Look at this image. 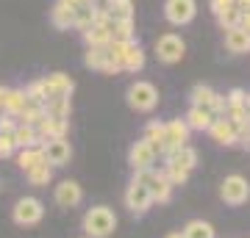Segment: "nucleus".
Returning <instances> with one entry per match:
<instances>
[{"label":"nucleus","mask_w":250,"mask_h":238,"mask_svg":"<svg viewBox=\"0 0 250 238\" xmlns=\"http://www.w3.org/2000/svg\"><path fill=\"white\" fill-rule=\"evenodd\" d=\"M81 230H83L86 238H108L117 230V213L108 205H95L83 213Z\"/></svg>","instance_id":"nucleus-1"},{"label":"nucleus","mask_w":250,"mask_h":238,"mask_svg":"<svg viewBox=\"0 0 250 238\" xmlns=\"http://www.w3.org/2000/svg\"><path fill=\"white\" fill-rule=\"evenodd\" d=\"M125 103L136 114H150L159 106V89L153 86L150 80H134L125 89Z\"/></svg>","instance_id":"nucleus-2"},{"label":"nucleus","mask_w":250,"mask_h":238,"mask_svg":"<svg viewBox=\"0 0 250 238\" xmlns=\"http://www.w3.org/2000/svg\"><path fill=\"white\" fill-rule=\"evenodd\" d=\"M134 177L139 180V183H145V188L150 191V200H153V205L159 202V205H167L172 200V188L175 185L167 180V175L161 172V169H145V172H134Z\"/></svg>","instance_id":"nucleus-3"},{"label":"nucleus","mask_w":250,"mask_h":238,"mask_svg":"<svg viewBox=\"0 0 250 238\" xmlns=\"http://www.w3.org/2000/svg\"><path fill=\"white\" fill-rule=\"evenodd\" d=\"M45 219V202L39 197H20L11 208V221L20 227H34Z\"/></svg>","instance_id":"nucleus-4"},{"label":"nucleus","mask_w":250,"mask_h":238,"mask_svg":"<svg viewBox=\"0 0 250 238\" xmlns=\"http://www.w3.org/2000/svg\"><path fill=\"white\" fill-rule=\"evenodd\" d=\"M153 53H156V58H159L161 64L172 67V64H178L181 58L187 55V42H184L178 34H161L159 39H156V44H153Z\"/></svg>","instance_id":"nucleus-5"},{"label":"nucleus","mask_w":250,"mask_h":238,"mask_svg":"<svg viewBox=\"0 0 250 238\" xmlns=\"http://www.w3.org/2000/svg\"><path fill=\"white\" fill-rule=\"evenodd\" d=\"M220 200H223L225 205H231V208L245 205L250 200V183H248V177L228 175L223 183H220Z\"/></svg>","instance_id":"nucleus-6"},{"label":"nucleus","mask_w":250,"mask_h":238,"mask_svg":"<svg viewBox=\"0 0 250 238\" xmlns=\"http://www.w3.org/2000/svg\"><path fill=\"white\" fill-rule=\"evenodd\" d=\"M197 17V0H164V19L175 28L189 25Z\"/></svg>","instance_id":"nucleus-7"},{"label":"nucleus","mask_w":250,"mask_h":238,"mask_svg":"<svg viewBox=\"0 0 250 238\" xmlns=\"http://www.w3.org/2000/svg\"><path fill=\"white\" fill-rule=\"evenodd\" d=\"M125 208L134 213V216H145V213L153 208V200H150V191L145 188V183H139L136 177H131V183L125 188Z\"/></svg>","instance_id":"nucleus-8"},{"label":"nucleus","mask_w":250,"mask_h":238,"mask_svg":"<svg viewBox=\"0 0 250 238\" xmlns=\"http://www.w3.org/2000/svg\"><path fill=\"white\" fill-rule=\"evenodd\" d=\"M189 128L184 119H170V122H164V150H161V158L164 155H170V152L181 150V147H187L189 144Z\"/></svg>","instance_id":"nucleus-9"},{"label":"nucleus","mask_w":250,"mask_h":238,"mask_svg":"<svg viewBox=\"0 0 250 238\" xmlns=\"http://www.w3.org/2000/svg\"><path fill=\"white\" fill-rule=\"evenodd\" d=\"M156 158H159V152L153 150L145 139L134 141V144H131V150H128V166L134 169V172L153 169V166H156Z\"/></svg>","instance_id":"nucleus-10"},{"label":"nucleus","mask_w":250,"mask_h":238,"mask_svg":"<svg viewBox=\"0 0 250 238\" xmlns=\"http://www.w3.org/2000/svg\"><path fill=\"white\" fill-rule=\"evenodd\" d=\"M81 39L86 47H106L111 42V19L106 14H98V22L89 25L86 31H81Z\"/></svg>","instance_id":"nucleus-11"},{"label":"nucleus","mask_w":250,"mask_h":238,"mask_svg":"<svg viewBox=\"0 0 250 238\" xmlns=\"http://www.w3.org/2000/svg\"><path fill=\"white\" fill-rule=\"evenodd\" d=\"M42 152H45V161L50 166H67L72 158V147L67 139H47L42 141Z\"/></svg>","instance_id":"nucleus-12"},{"label":"nucleus","mask_w":250,"mask_h":238,"mask_svg":"<svg viewBox=\"0 0 250 238\" xmlns=\"http://www.w3.org/2000/svg\"><path fill=\"white\" fill-rule=\"evenodd\" d=\"M53 200L59 208H78L83 202V188L78 180H62L53 188Z\"/></svg>","instance_id":"nucleus-13"},{"label":"nucleus","mask_w":250,"mask_h":238,"mask_svg":"<svg viewBox=\"0 0 250 238\" xmlns=\"http://www.w3.org/2000/svg\"><path fill=\"white\" fill-rule=\"evenodd\" d=\"M206 133H208L211 141H217L220 147H233V144H236V125H233L231 119H225V116H217Z\"/></svg>","instance_id":"nucleus-14"},{"label":"nucleus","mask_w":250,"mask_h":238,"mask_svg":"<svg viewBox=\"0 0 250 238\" xmlns=\"http://www.w3.org/2000/svg\"><path fill=\"white\" fill-rule=\"evenodd\" d=\"M75 6H72L70 0H56L53 9H50V22H53L59 31H70L75 25Z\"/></svg>","instance_id":"nucleus-15"},{"label":"nucleus","mask_w":250,"mask_h":238,"mask_svg":"<svg viewBox=\"0 0 250 238\" xmlns=\"http://www.w3.org/2000/svg\"><path fill=\"white\" fill-rule=\"evenodd\" d=\"M45 86H47V100L50 97H70L72 89H75V80L67 72H50L45 78Z\"/></svg>","instance_id":"nucleus-16"},{"label":"nucleus","mask_w":250,"mask_h":238,"mask_svg":"<svg viewBox=\"0 0 250 238\" xmlns=\"http://www.w3.org/2000/svg\"><path fill=\"white\" fill-rule=\"evenodd\" d=\"M36 133H39V139L42 141H47V139H67V133H70V119L45 116L42 122L36 125Z\"/></svg>","instance_id":"nucleus-17"},{"label":"nucleus","mask_w":250,"mask_h":238,"mask_svg":"<svg viewBox=\"0 0 250 238\" xmlns=\"http://www.w3.org/2000/svg\"><path fill=\"white\" fill-rule=\"evenodd\" d=\"M217 116L208 111V108H197V106H189L187 116H184V122H187L189 130H197V133H206L208 128H211V122H214Z\"/></svg>","instance_id":"nucleus-18"},{"label":"nucleus","mask_w":250,"mask_h":238,"mask_svg":"<svg viewBox=\"0 0 250 238\" xmlns=\"http://www.w3.org/2000/svg\"><path fill=\"white\" fill-rule=\"evenodd\" d=\"M225 50L233 53V55L250 53V34H248V31H242L239 25L228 28V31H225Z\"/></svg>","instance_id":"nucleus-19"},{"label":"nucleus","mask_w":250,"mask_h":238,"mask_svg":"<svg viewBox=\"0 0 250 238\" xmlns=\"http://www.w3.org/2000/svg\"><path fill=\"white\" fill-rule=\"evenodd\" d=\"M11 139H14V147H17V150H28V147H42V139H39V133H36L34 125L17 122V128H14V133H11Z\"/></svg>","instance_id":"nucleus-20"},{"label":"nucleus","mask_w":250,"mask_h":238,"mask_svg":"<svg viewBox=\"0 0 250 238\" xmlns=\"http://www.w3.org/2000/svg\"><path fill=\"white\" fill-rule=\"evenodd\" d=\"M145 64H147V53H145V47L139 42H131V47H128V53H125V64H123V72H131V75H136V72L145 70Z\"/></svg>","instance_id":"nucleus-21"},{"label":"nucleus","mask_w":250,"mask_h":238,"mask_svg":"<svg viewBox=\"0 0 250 238\" xmlns=\"http://www.w3.org/2000/svg\"><path fill=\"white\" fill-rule=\"evenodd\" d=\"M164 164H175V166L192 172V169L197 166V150L187 144V147H181V150L170 152V155H164Z\"/></svg>","instance_id":"nucleus-22"},{"label":"nucleus","mask_w":250,"mask_h":238,"mask_svg":"<svg viewBox=\"0 0 250 238\" xmlns=\"http://www.w3.org/2000/svg\"><path fill=\"white\" fill-rule=\"evenodd\" d=\"M83 67L108 75V53H106V47H86V53H83Z\"/></svg>","instance_id":"nucleus-23"},{"label":"nucleus","mask_w":250,"mask_h":238,"mask_svg":"<svg viewBox=\"0 0 250 238\" xmlns=\"http://www.w3.org/2000/svg\"><path fill=\"white\" fill-rule=\"evenodd\" d=\"M181 236L184 238H217V230L211 221L206 219H192L184 224V230H181Z\"/></svg>","instance_id":"nucleus-24"},{"label":"nucleus","mask_w":250,"mask_h":238,"mask_svg":"<svg viewBox=\"0 0 250 238\" xmlns=\"http://www.w3.org/2000/svg\"><path fill=\"white\" fill-rule=\"evenodd\" d=\"M217 92L208 83H195L192 86V92H189V106H197V108H208L211 103H214Z\"/></svg>","instance_id":"nucleus-25"},{"label":"nucleus","mask_w":250,"mask_h":238,"mask_svg":"<svg viewBox=\"0 0 250 238\" xmlns=\"http://www.w3.org/2000/svg\"><path fill=\"white\" fill-rule=\"evenodd\" d=\"M142 139L161 155V150H164V122H159V119L147 122V125H145V136H142Z\"/></svg>","instance_id":"nucleus-26"},{"label":"nucleus","mask_w":250,"mask_h":238,"mask_svg":"<svg viewBox=\"0 0 250 238\" xmlns=\"http://www.w3.org/2000/svg\"><path fill=\"white\" fill-rule=\"evenodd\" d=\"M36 164H45V152H42V147H28V150H17V166L22 169V172L34 169Z\"/></svg>","instance_id":"nucleus-27"},{"label":"nucleus","mask_w":250,"mask_h":238,"mask_svg":"<svg viewBox=\"0 0 250 238\" xmlns=\"http://www.w3.org/2000/svg\"><path fill=\"white\" fill-rule=\"evenodd\" d=\"M25 177H28V183L31 185H36V188H42V185H47L50 180H53V166L50 164H36L34 169H28L25 172Z\"/></svg>","instance_id":"nucleus-28"},{"label":"nucleus","mask_w":250,"mask_h":238,"mask_svg":"<svg viewBox=\"0 0 250 238\" xmlns=\"http://www.w3.org/2000/svg\"><path fill=\"white\" fill-rule=\"evenodd\" d=\"M70 111H72L70 97H50V100H45V114L47 116H56V119H70Z\"/></svg>","instance_id":"nucleus-29"},{"label":"nucleus","mask_w":250,"mask_h":238,"mask_svg":"<svg viewBox=\"0 0 250 238\" xmlns=\"http://www.w3.org/2000/svg\"><path fill=\"white\" fill-rule=\"evenodd\" d=\"M45 106H42V103H31V100H28V106L22 108V114L17 116V122H22V125H39L42 122V119H45Z\"/></svg>","instance_id":"nucleus-30"},{"label":"nucleus","mask_w":250,"mask_h":238,"mask_svg":"<svg viewBox=\"0 0 250 238\" xmlns=\"http://www.w3.org/2000/svg\"><path fill=\"white\" fill-rule=\"evenodd\" d=\"M111 39H120V42L136 39V25H134V19H111Z\"/></svg>","instance_id":"nucleus-31"},{"label":"nucleus","mask_w":250,"mask_h":238,"mask_svg":"<svg viewBox=\"0 0 250 238\" xmlns=\"http://www.w3.org/2000/svg\"><path fill=\"white\" fill-rule=\"evenodd\" d=\"M25 106H28V97H25V92H22V89H11V92H9V100H6V108H3L0 114L20 116Z\"/></svg>","instance_id":"nucleus-32"},{"label":"nucleus","mask_w":250,"mask_h":238,"mask_svg":"<svg viewBox=\"0 0 250 238\" xmlns=\"http://www.w3.org/2000/svg\"><path fill=\"white\" fill-rule=\"evenodd\" d=\"M108 19H134V0H114L108 9Z\"/></svg>","instance_id":"nucleus-33"},{"label":"nucleus","mask_w":250,"mask_h":238,"mask_svg":"<svg viewBox=\"0 0 250 238\" xmlns=\"http://www.w3.org/2000/svg\"><path fill=\"white\" fill-rule=\"evenodd\" d=\"M25 97L31 100V103H42L45 106V100H47V86H45V78H39V80H31L25 89Z\"/></svg>","instance_id":"nucleus-34"},{"label":"nucleus","mask_w":250,"mask_h":238,"mask_svg":"<svg viewBox=\"0 0 250 238\" xmlns=\"http://www.w3.org/2000/svg\"><path fill=\"white\" fill-rule=\"evenodd\" d=\"M239 17H242V11L236 9V6H228L225 11H220V14H217V25L223 28V31L236 28V25H239Z\"/></svg>","instance_id":"nucleus-35"},{"label":"nucleus","mask_w":250,"mask_h":238,"mask_svg":"<svg viewBox=\"0 0 250 238\" xmlns=\"http://www.w3.org/2000/svg\"><path fill=\"white\" fill-rule=\"evenodd\" d=\"M95 22H98V14H95V11L89 9V6H81L78 11H75V31H86V28L89 25H95Z\"/></svg>","instance_id":"nucleus-36"},{"label":"nucleus","mask_w":250,"mask_h":238,"mask_svg":"<svg viewBox=\"0 0 250 238\" xmlns=\"http://www.w3.org/2000/svg\"><path fill=\"white\" fill-rule=\"evenodd\" d=\"M164 175H167V180H170L172 185H184L189 180V175L192 172H187V169H181V166H175V164H164V169H161Z\"/></svg>","instance_id":"nucleus-37"},{"label":"nucleus","mask_w":250,"mask_h":238,"mask_svg":"<svg viewBox=\"0 0 250 238\" xmlns=\"http://www.w3.org/2000/svg\"><path fill=\"white\" fill-rule=\"evenodd\" d=\"M11 155H17V147H14L11 133H0V161L11 158Z\"/></svg>","instance_id":"nucleus-38"},{"label":"nucleus","mask_w":250,"mask_h":238,"mask_svg":"<svg viewBox=\"0 0 250 238\" xmlns=\"http://www.w3.org/2000/svg\"><path fill=\"white\" fill-rule=\"evenodd\" d=\"M245 100H248V92L245 89H231L228 94H225V106H245Z\"/></svg>","instance_id":"nucleus-39"},{"label":"nucleus","mask_w":250,"mask_h":238,"mask_svg":"<svg viewBox=\"0 0 250 238\" xmlns=\"http://www.w3.org/2000/svg\"><path fill=\"white\" fill-rule=\"evenodd\" d=\"M236 144L250 147V119L248 122H242V125H236Z\"/></svg>","instance_id":"nucleus-40"},{"label":"nucleus","mask_w":250,"mask_h":238,"mask_svg":"<svg viewBox=\"0 0 250 238\" xmlns=\"http://www.w3.org/2000/svg\"><path fill=\"white\" fill-rule=\"evenodd\" d=\"M14 128H17V116L0 114V133H14Z\"/></svg>","instance_id":"nucleus-41"},{"label":"nucleus","mask_w":250,"mask_h":238,"mask_svg":"<svg viewBox=\"0 0 250 238\" xmlns=\"http://www.w3.org/2000/svg\"><path fill=\"white\" fill-rule=\"evenodd\" d=\"M111 3H114V0H89V9L95 11V14H106V17H108Z\"/></svg>","instance_id":"nucleus-42"},{"label":"nucleus","mask_w":250,"mask_h":238,"mask_svg":"<svg viewBox=\"0 0 250 238\" xmlns=\"http://www.w3.org/2000/svg\"><path fill=\"white\" fill-rule=\"evenodd\" d=\"M9 92H11V86H3V83H0V111L6 108V100H9Z\"/></svg>","instance_id":"nucleus-43"},{"label":"nucleus","mask_w":250,"mask_h":238,"mask_svg":"<svg viewBox=\"0 0 250 238\" xmlns=\"http://www.w3.org/2000/svg\"><path fill=\"white\" fill-rule=\"evenodd\" d=\"M239 28L250 34V11H242V17H239Z\"/></svg>","instance_id":"nucleus-44"},{"label":"nucleus","mask_w":250,"mask_h":238,"mask_svg":"<svg viewBox=\"0 0 250 238\" xmlns=\"http://www.w3.org/2000/svg\"><path fill=\"white\" fill-rule=\"evenodd\" d=\"M233 6L239 11H250V0H233Z\"/></svg>","instance_id":"nucleus-45"},{"label":"nucleus","mask_w":250,"mask_h":238,"mask_svg":"<svg viewBox=\"0 0 250 238\" xmlns=\"http://www.w3.org/2000/svg\"><path fill=\"white\" fill-rule=\"evenodd\" d=\"M72 6H75V9H81V6H89V0H70Z\"/></svg>","instance_id":"nucleus-46"},{"label":"nucleus","mask_w":250,"mask_h":238,"mask_svg":"<svg viewBox=\"0 0 250 238\" xmlns=\"http://www.w3.org/2000/svg\"><path fill=\"white\" fill-rule=\"evenodd\" d=\"M245 111H248V119H250V92H248V100H245Z\"/></svg>","instance_id":"nucleus-47"},{"label":"nucleus","mask_w":250,"mask_h":238,"mask_svg":"<svg viewBox=\"0 0 250 238\" xmlns=\"http://www.w3.org/2000/svg\"><path fill=\"white\" fill-rule=\"evenodd\" d=\"M164 238H184V236H181V230H178V233H167Z\"/></svg>","instance_id":"nucleus-48"},{"label":"nucleus","mask_w":250,"mask_h":238,"mask_svg":"<svg viewBox=\"0 0 250 238\" xmlns=\"http://www.w3.org/2000/svg\"><path fill=\"white\" fill-rule=\"evenodd\" d=\"M225 3H233V0H225Z\"/></svg>","instance_id":"nucleus-49"}]
</instances>
